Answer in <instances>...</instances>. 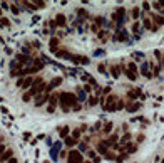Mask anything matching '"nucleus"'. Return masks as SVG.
Here are the masks:
<instances>
[{"label":"nucleus","instance_id":"1","mask_svg":"<svg viewBox=\"0 0 164 163\" xmlns=\"http://www.w3.org/2000/svg\"><path fill=\"white\" fill-rule=\"evenodd\" d=\"M59 103H60L62 111H64V113H69V111L79 103V99H77V96L72 94V93H60V94H59Z\"/></svg>","mask_w":164,"mask_h":163},{"label":"nucleus","instance_id":"2","mask_svg":"<svg viewBox=\"0 0 164 163\" xmlns=\"http://www.w3.org/2000/svg\"><path fill=\"white\" fill-rule=\"evenodd\" d=\"M117 101L119 98L116 94H109L107 98H106V103H104V111H107V113H114L116 111V106H117Z\"/></svg>","mask_w":164,"mask_h":163},{"label":"nucleus","instance_id":"3","mask_svg":"<svg viewBox=\"0 0 164 163\" xmlns=\"http://www.w3.org/2000/svg\"><path fill=\"white\" fill-rule=\"evenodd\" d=\"M67 163H84V156L79 150H70L67 153Z\"/></svg>","mask_w":164,"mask_h":163},{"label":"nucleus","instance_id":"4","mask_svg":"<svg viewBox=\"0 0 164 163\" xmlns=\"http://www.w3.org/2000/svg\"><path fill=\"white\" fill-rule=\"evenodd\" d=\"M57 104H59V94H52L50 98H49V106H47V113H49V114H52V113L55 111Z\"/></svg>","mask_w":164,"mask_h":163},{"label":"nucleus","instance_id":"5","mask_svg":"<svg viewBox=\"0 0 164 163\" xmlns=\"http://www.w3.org/2000/svg\"><path fill=\"white\" fill-rule=\"evenodd\" d=\"M49 98H50V96L47 94V93H45V94H44V93H42V94H37L35 96V101H34V104H35L37 108H40L42 104H45L47 101H49Z\"/></svg>","mask_w":164,"mask_h":163},{"label":"nucleus","instance_id":"6","mask_svg":"<svg viewBox=\"0 0 164 163\" xmlns=\"http://www.w3.org/2000/svg\"><path fill=\"white\" fill-rule=\"evenodd\" d=\"M124 15H126V9H124V7H119L117 10H116V14H112V20H119V25H121Z\"/></svg>","mask_w":164,"mask_h":163},{"label":"nucleus","instance_id":"7","mask_svg":"<svg viewBox=\"0 0 164 163\" xmlns=\"http://www.w3.org/2000/svg\"><path fill=\"white\" fill-rule=\"evenodd\" d=\"M60 84H62V78H54V79L50 81V83L47 84V88H45V93L49 94V91H52L54 88H57V86H60Z\"/></svg>","mask_w":164,"mask_h":163},{"label":"nucleus","instance_id":"8","mask_svg":"<svg viewBox=\"0 0 164 163\" xmlns=\"http://www.w3.org/2000/svg\"><path fill=\"white\" fill-rule=\"evenodd\" d=\"M117 141H119V136H117V135H112V136H109L107 140H104V143H106L109 148H111V146L116 148V146H117Z\"/></svg>","mask_w":164,"mask_h":163},{"label":"nucleus","instance_id":"9","mask_svg":"<svg viewBox=\"0 0 164 163\" xmlns=\"http://www.w3.org/2000/svg\"><path fill=\"white\" fill-rule=\"evenodd\" d=\"M114 41H119V42H124V41H127V32L124 30V29L117 30V34L114 35Z\"/></svg>","mask_w":164,"mask_h":163},{"label":"nucleus","instance_id":"10","mask_svg":"<svg viewBox=\"0 0 164 163\" xmlns=\"http://www.w3.org/2000/svg\"><path fill=\"white\" fill-rule=\"evenodd\" d=\"M139 96H142V93H141V89H139V88L127 91V98H129V101H134L136 98H139Z\"/></svg>","mask_w":164,"mask_h":163},{"label":"nucleus","instance_id":"11","mask_svg":"<svg viewBox=\"0 0 164 163\" xmlns=\"http://www.w3.org/2000/svg\"><path fill=\"white\" fill-rule=\"evenodd\" d=\"M10 158H14V150L9 148V150H5V151L0 155V162H9Z\"/></svg>","mask_w":164,"mask_h":163},{"label":"nucleus","instance_id":"12","mask_svg":"<svg viewBox=\"0 0 164 163\" xmlns=\"http://www.w3.org/2000/svg\"><path fill=\"white\" fill-rule=\"evenodd\" d=\"M141 109V103H129L127 106H126V111L127 113H136V111Z\"/></svg>","mask_w":164,"mask_h":163},{"label":"nucleus","instance_id":"13","mask_svg":"<svg viewBox=\"0 0 164 163\" xmlns=\"http://www.w3.org/2000/svg\"><path fill=\"white\" fill-rule=\"evenodd\" d=\"M151 19H152L154 25H158V27L164 24V17H163V15H159V14H151Z\"/></svg>","mask_w":164,"mask_h":163},{"label":"nucleus","instance_id":"14","mask_svg":"<svg viewBox=\"0 0 164 163\" xmlns=\"http://www.w3.org/2000/svg\"><path fill=\"white\" fill-rule=\"evenodd\" d=\"M121 69H124V66H111V72H112V78L114 79H117L119 76H121Z\"/></svg>","mask_w":164,"mask_h":163},{"label":"nucleus","instance_id":"15","mask_svg":"<svg viewBox=\"0 0 164 163\" xmlns=\"http://www.w3.org/2000/svg\"><path fill=\"white\" fill-rule=\"evenodd\" d=\"M97 151L101 153V155H106V153L109 151V146L104 143V140H101V141L97 143Z\"/></svg>","mask_w":164,"mask_h":163},{"label":"nucleus","instance_id":"16","mask_svg":"<svg viewBox=\"0 0 164 163\" xmlns=\"http://www.w3.org/2000/svg\"><path fill=\"white\" fill-rule=\"evenodd\" d=\"M34 81H35V79L32 78V76H29V78H25V79H24V83H22V86H20V88H24V89H27V88H32V84H34Z\"/></svg>","mask_w":164,"mask_h":163},{"label":"nucleus","instance_id":"17","mask_svg":"<svg viewBox=\"0 0 164 163\" xmlns=\"http://www.w3.org/2000/svg\"><path fill=\"white\" fill-rule=\"evenodd\" d=\"M55 24L59 27H65V15H64V14H59V15L55 17Z\"/></svg>","mask_w":164,"mask_h":163},{"label":"nucleus","instance_id":"18","mask_svg":"<svg viewBox=\"0 0 164 163\" xmlns=\"http://www.w3.org/2000/svg\"><path fill=\"white\" fill-rule=\"evenodd\" d=\"M141 72H142L144 78H147V79L152 78V74L149 72V64H142V67H141Z\"/></svg>","mask_w":164,"mask_h":163},{"label":"nucleus","instance_id":"19","mask_svg":"<svg viewBox=\"0 0 164 163\" xmlns=\"http://www.w3.org/2000/svg\"><path fill=\"white\" fill-rule=\"evenodd\" d=\"M142 25L147 29V30H152V27H154V24H152V20L149 19V17H144L142 19Z\"/></svg>","mask_w":164,"mask_h":163},{"label":"nucleus","instance_id":"20","mask_svg":"<svg viewBox=\"0 0 164 163\" xmlns=\"http://www.w3.org/2000/svg\"><path fill=\"white\" fill-rule=\"evenodd\" d=\"M87 155H89L91 158H92V162H94V163H101V156H99V155H96V151H94V150H89Z\"/></svg>","mask_w":164,"mask_h":163},{"label":"nucleus","instance_id":"21","mask_svg":"<svg viewBox=\"0 0 164 163\" xmlns=\"http://www.w3.org/2000/svg\"><path fill=\"white\" fill-rule=\"evenodd\" d=\"M124 72H126V76H127V78L131 79V81H136V79H137V74H136V72H132L131 69L124 67Z\"/></svg>","mask_w":164,"mask_h":163},{"label":"nucleus","instance_id":"22","mask_svg":"<svg viewBox=\"0 0 164 163\" xmlns=\"http://www.w3.org/2000/svg\"><path fill=\"white\" fill-rule=\"evenodd\" d=\"M17 61L20 64H27V62H32V59H29L27 56H24V54H17Z\"/></svg>","mask_w":164,"mask_h":163},{"label":"nucleus","instance_id":"23","mask_svg":"<svg viewBox=\"0 0 164 163\" xmlns=\"http://www.w3.org/2000/svg\"><path fill=\"white\" fill-rule=\"evenodd\" d=\"M55 56H57V57H62V59H70L72 54H69L67 51H57Z\"/></svg>","mask_w":164,"mask_h":163},{"label":"nucleus","instance_id":"24","mask_svg":"<svg viewBox=\"0 0 164 163\" xmlns=\"http://www.w3.org/2000/svg\"><path fill=\"white\" fill-rule=\"evenodd\" d=\"M77 143H79V141H77L76 138H72V136H67V138H65V145H67L69 148H72L74 145H77Z\"/></svg>","mask_w":164,"mask_h":163},{"label":"nucleus","instance_id":"25","mask_svg":"<svg viewBox=\"0 0 164 163\" xmlns=\"http://www.w3.org/2000/svg\"><path fill=\"white\" fill-rule=\"evenodd\" d=\"M131 15H132V19H134V20H137V19H139V15H141V9H139V7H134L132 10H131Z\"/></svg>","mask_w":164,"mask_h":163},{"label":"nucleus","instance_id":"26","mask_svg":"<svg viewBox=\"0 0 164 163\" xmlns=\"http://www.w3.org/2000/svg\"><path fill=\"white\" fill-rule=\"evenodd\" d=\"M57 44H59V39H57V37H52V39H50V49H52V52H57Z\"/></svg>","mask_w":164,"mask_h":163},{"label":"nucleus","instance_id":"27","mask_svg":"<svg viewBox=\"0 0 164 163\" xmlns=\"http://www.w3.org/2000/svg\"><path fill=\"white\" fill-rule=\"evenodd\" d=\"M77 99H79V101H84V99H86V91L81 89V88L77 89Z\"/></svg>","mask_w":164,"mask_h":163},{"label":"nucleus","instance_id":"28","mask_svg":"<svg viewBox=\"0 0 164 163\" xmlns=\"http://www.w3.org/2000/svg\"><path fill=\"white\" fill-rule=\"evenodd\" d=\"M97 103H99V96H91V99L87 101L89 106H96Z\"/></svg>","mask_w":164,"mask_h":163},{"label":"nucleus","instance_id":"29","mask_svg":"<svg viewBox=\"0 0 164 163\" xmlns=\"http://www.w3.org/2000/svg\"><path fill=\"white\" fill-rule=\"evenodd\" d=\"M151 67H152V71H154V72H152L154 78H156V76H159V72H161V66H154V64L151 62Z\"/></svg>","mask_w":164,"mask_h":163},{"label":"nucleus","instance_id":"30","mask_svg":"<svg viewBox=\"0 0 164 163\" xmlns=\"http://www.w3.org/2000/svg\"><path fill=\"white\" fill-rule=\"evenodd\" d=\"M69 131H70V128H69V126H64V128L60 130V138H67Z\"/></svg>","mask_w":164,"mask_h":163},{"label":"nucleus","instance_id":"31","mask_svg":"<svg viewBox=\"0 0 164 163\" xmlns=\"http://www.w3.org/2000/svg\"><path fill=\"white\" fill-rule=\"evenodd\" d=\"M79 151H89V146H87V143L86 141H82V143H79Z\"/></svg>","mask_w":164,"mask_h":163},{"label":"nucleus","instance_id":"32","mask_svg":"<svg viewBox=\"0 0 164 163\" xmlns=\"http://www.w3.org/2000/svg\"><path fill=\"white\" fill-rule=\"evenodd\" d=\"M126 108V103H124L121 98H119V101H117V106H116V111H121V109H124Z\"/></svg>","mask_w":164,"mask_h":163},{"label":"nucleus","instance_id":"33","mask_svg":"<svg viewBox=\"0 0 164 163\" xmlns=\"http://www.w3.org/2000/svg\"><path fill=\"white\" fill-rule=\"evenodd\" d=\"M129 141H131V133H126V135L121 138V143H124V145H126V143H129Z\"/></svg>","mask_w":164,"mask_h":163},{"label":"nucleus","instance_id":"34","mask_svg":"<svg viewBox=\"0 0 164 163\" xmlns=\"http://www.w3.org/2000/svg\"><path fill=\"white\" fill-rule=\"evenodd\" d=\"M112 123H111V121H109V123H106V126H104V133H111L112 131Z\"/></svg>","mask_w":164,"mask_h":163},{"label":"nucleus","instance_id":"35","mask_svg":"<svg viewBox=\"0 0 164 163\" xmlns=\"http://www.w3.org/2000/svg\"><path fill=\"white\" fill-rule=\"evenodd\" d=\"M81 130H79V128H77V130H74V131H72V138H76L77 141H79V138H81Z\"/></svg>","mask_w":164,"mask_h":163},{"label":"nucleus","instance_id":"36","mask_svg":"<svg viewBox=\"0 0 164 163\" xmlns=\"http://www.w3.org/2000/svg\"><path fill=\"white\" fill-rule=\"evenodd\" d=\"M97 71H99L101 74H106V72H107V71H106V64H104V62H101V64L97 66Z\"/></svg>","mask_w":164,"mask_h":163},{"label":"nucleus","instance_id":"37","mask_svg":"<svg viewBox=\"0 0 164 163\" xmlns=\"http://www.w3.org/2000/svg\"><path fill=\"white\" fill-rule=\"evenodd\" d=\"M0 25H2V27H9V25H10L9 19H5V17H4V19H0Z\"/></svg>","mask_w":164,"mask_h":163},{"label":"nucleus","instance_id":"38","mask_svg":"<svg viewBox=\"0 0 164 163\" xmlns=\"http://www.w3.org/2000/svg\"><path fill=\"white\" fill-rule=\"evenodd\" d=\"M127 69H131L132 72H136V71H137V66H136V62H129L127 64Z\"/></svg>","mask_w":164,"mask_h":163},{"label":"nucleus","instance_id":"39","mask_svg":"<svg viewBox=\"0 0 164 163\" xmlns=\"http://www.w3.org/2000/svg\"><path fill=\"white\" fill-rule=\"evenodd\" d=\"M132 57L136 59V61H141V59L144 57V54H142V52H134V54H132Z\"/></svg>","mask_w":164,"mask_h":163},{"label":"nucleus","instance_id":"40","mask_svg":"<svg viewBox=\"0 0 164 163\" xmlns=\"http://www.w3.org/2000/svg\"><path fill=\"white\" fill-rule=\"evenodd\" d=\"M132 30H134V32H139V30H141V24H139V22H134Z\"/></svg>","mask_w":164,"mask_h":163},{"label":"nucleus","instance_id":"41","mask_svg":"<svg viewBox=\"0 0 164 163\" xmlns=\"http://www.w3.org/2000/svg\"><path fill=\"white\" fill-rule=\"evenodd\" d=\"M30 98H32V96H30V93H29V91H27L25 94H24V98H22V99L25 101V103H29V101H30Z\"/></svg>","mask_w":164,"mask_h":163},{"label":"nucleus","instance_id":"42","mask_svg":"<svg viewBox=\"0 0 164 163\" xmlns=\"http://www.w3.org/2000/svg\"><path fill=\"white\" fill-rule=\"evenodd\" d=\"M34 4H37V9H42V7H45V2H42V0H37V2H34Z\"/></svg>","mask_w":164,"mask_h":163},{"label":"nucleus","instance_id":"43","mask_svg":"<svg viewBox=\"0 0 164 163\" xmlns=\"http://www.w3.org/2000/svg\"><path fill=\"white\" fill-rule=\"evenodd\" d=\"M104 156L107 158V160H116V155H114V153H106Z\"/></svg>","mask_w":164,"mask_h":163},{"label":"nucleus","instance_id":"44","mask_svg":"<svg viewBox=\"0 0 164 163\" xmlns=\"http://www.w3.org/2000/svg\"><path fill=\"white\" fill-rule=\"evenodd\" d=\"M77 14H79V15H86V17H87V12L84 10V9H77Z\"/></svg>","mask_w":164,"mask_h":163},{"label":"nucleus","instance_id":"45","mask_svg":"<svg viewBox=\"0 0 164 163\" xmlns=\"http://www.w3.org/2000/svg\"><path fill=\"white\" fill-rule=\"evenodd\" d=\"M142 9H144V10H149V9H151L149 2H142Z\"/></svg>","mask_w":164,"mask_h":163},{"label":"nucleus","instance_id":"46","mask_svg":"<svg viewBox=\"0 0 164 163\" xmlns=\"http://www.w3.org/2000/svg\"><path fill=\"white\" fill-rule=\"evenodd\" d=\"M96 24H97V25H102V24H104V19L97 17V19H96Z\"/></svg>","mask_w":164,"mask_h":163},{"label":"nucleus","instance_id":"47","mask_svg":"<svg viewBox=\"0 0 164 163\" xmlns=\"http://www.w3.org/2000/svg\"><path fill=\"white\" fill-rule=\"evenodd\" d=\"M10 9H12V12H14L15 15H17V14H19V7H17V5H12Z\"/></svg>","mask_w":164,"mask_h":163},{"label":"nucleus","instance_id":"48","mask_svg":"<svg viewBox=\"0 0 164 163\" xmlns=\"http://www.w3.org/2000/svg\"><path fill=\"white\" fill-rule=\"evenodd\" d=\"M91 89H92V86H89V84L84 86V91H86V93H91Z\"/></svg>","mask_w":164,"mask_h":163},{"label":"nucleus","instance_id":"49","mask_svg":"<svg viewBox=\"0 0 164 163\" xmlns=\"http://www.w3.org/2000/svg\"><path fill=\"white\" fill-rule=\"evenodd\" d=\"M152 7H154V9H158V10H161V5H159V2H152Z\"/></svg>","mask_w":164,"mask_h":163},{"label":"nucleus","instance_id":"50","mask_svg":"<svg viewBox=\"0 0 164 163\" xmlns=\"http://www.w3.org/2000/svg\"><path fill=\"white\" fill-rule=\"evenodd\" d=\"M154 56H156L158 59H161V56H163V54H161V51H156V52H154Z\"/></svg>","mask_w":164,"mask_h":163},{"label":"nucleus","instance_id":"51","mask_svg":"<svg viewBox=\"0 0 164 163\" xmlns=\"http://www.w3.org/2000/svg\"><path fill=\"white\" fill-rule=\"evenodd\" d=\"M72 109H74V111H81V104H79V103H77V104L74 106V108H72Z\"/></svg>","mask_w":164,"mask_h":163},{"label":"nucleus","instance_id":"52","mask_svg":"<svg viewBox=\"0 0 164 163\" xmlns=\"http://www.w3.org/2000/svg\"><path fill=\"white\" fill-rule=\"evenodd\" d=\"M7 163H19V160H17V158H10Z\"/></svg>","mask_w":164,"mask_h":163},{"label":"nucleus","instance_id":"53","mask_svg":"<svg viewBox=\"0 0 164 163\" xmlns=\"http://www.w3.org/2000/svg\"><path fill=\"white\" fill-rule=\"evenodd\" d=\"M109 91H111V86H107V88H104V94H109Z\"/></svg>","mask_w":164,"mask_h":163},{"label":"nucleus","instance_id":"54","mask_svg":"<svg viewBox=\"0 0 164 163\" xmlns=\"http://www.w3.org/2000/svg\"><path fill=\"white\" fill-rule=\"evenodd\" d=\"M4 151H5V145H0V155H2Z\"/></svg>","mask_w":164,"mask_h":163},{"label":"nucleus","instance_id":"55","mask_svg":"<svg viewBox=\"0 0 164 163\" xmlns=\"http://www.w3.org/2000/svg\"><path fill=\"white\" fill-rule=\"evenodd\" d=\"M137 141H139V143L144 141V135H139V136H137Z\"/></svg>","mask_w":164,"mask_h":163},{"label":"nucleus","instance_id":"56","mask_svg":"<svg viewBox=\"0 0 164 163\" xmlns=\"http://www.w3.org/2000/svg\"><path fill=\"white\" fill-rule=\"evenodd\" d=\"M79 130H81V131H86V130H87V125H82V126L79 128Z\"/></svg>","mask_w":164,"mask_h":163},{"label":"nucleus","instance_id":"57","mask_svg":"<svg viewBox=\"0 0 164 163\" xmlns=\"http://www.w3.org/2000/svg\"><path fill=\"white\" fill-rule=\"evenodd\" d=\"M2 9H5V10L9 9V5H7V2H2Z\"/></svg>","mask_w":164,"mask_h":163},{"label":"nucleus","instance_id":"58","mask_svg":"<svg viewBox=\"0 0 164 163\" xmlns=\"http://www.w3.org/2000/svg\"><path fill=\"white\" fill-rule=\"evenodd\" d=\"M164 67V56H161V69Z\"/></svg>","mask_w":164,"mask_h":163},{"label":"nucleus","instance_id":"59","mask_svg":"<svg viewBox=\"0 0 164 163\" xmlns=\"http://www.w3.org/2000/svg\"><path fill=\"white\" fill-rule=\"evenodd\" d=\"M84 163H94V162H91V160H86V162H84Z\"/></svg>","mask_w":164,"mask_h":163},{"label":"nucleus","instance_id":"60","mask_svg":"<svg viewBox=\"0 0 164 163\" xmlns=\"http://www.w3.org/2000/svg\"><path fill=\"white\" fill-rule=\"evenodd\" d=\"M0 42H4V41H2V37H0Z\"/></svg>","mask_w":164,"mask_h":163},{"label":"nucleus","instance_id":"61","mask_svg":"<svg viewBox=\"0 0 164 163\" xmlns=\"http://www.w3.org/2000/svg\"><path fill=\"white\" fill-rule=\"evenodd\" d=\"M161 163H164V160H163V162H161Z\"/></svg>","mask_w":164,"mask_h":163},{"label":"nucleus","instance_id":"62","mask_svg":"<svg viewBox=\"0 0 164 163\" xmlns=\"http://www.w3.org/2000/svg\"><path fill=\"white\" fill-rule=\"evenodd\" d=\"M0 14H2V10H0Z\"/></svg>","mask_w":164,"mask_h":163}]
</instances>
